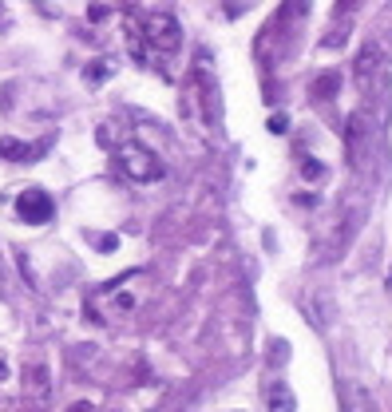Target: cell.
I'll use <instances>...</instances> for the list:
<instances>
[{
    "mask_svg": "<svg viewBox=\"0 0 392 412\" xmlns=\"http://www.w3.org/2000/svg\"><path fill=\"white\" fill-rule=\"evenodd\" d=\"M345 147H349V163H364V151H369V119H364V111L349 115L345 123Z\"/></svg>",
    "mask_w": 392,
    "mask_h": 412,
    "instance_id": "cell-6",
    "label": "cell"
},
{
    "mask_svg": "<svg viewBox=\"0 0 392 412\" xmlns=\"http://www.w3.org/2000/svg\"><path fill=\"white\" fill-rule=\"evenodd\" d=\"M91 246H95V250H103V254H111L115 246H119V238H115V234H103V238H100V234H91Z\"/></svg>",
    "mask_w": 392,
    "mask_h": 412,
    "instance_id": "cell-14",
    "label": "cell"
},
{
    "mask_svg": "<svg viewBox=\"0 0 392 412\" xmlns=\"http://www.w3.org/2000/svg\"><path fill=\"white\" fill-rule=\"evenodd\" d=\"M127 40H131L135 64H143V68H167V60H171L182 44V24L174 12H151L143 20L131 16Z\"/></svg>",
    "mask_w": 392,
    "mask_h": 412,
    "instance_id": "cell-1",
    "label": "cell"
},
{
    "mask_svg": "<svg viewBox=\"0 0 392 412\" xmlns=\"http://www.w3.org/2000/svg\"><path fill=\"white\" fill-rule=\"evenodd\" d=\"M388 282H392V273H388Z\"/></svg>",
    "mask_w": 392,
    "mask_h": 412,
    "instance_id": "cell-18",
    "label": "cell"
},
{
    "mask_svg": "<svg viewBox=\"0 0 392 412\" xmlns=\"http://www.w3.org/2000/svg\"><path fill=\"white\" fill-rule=\"evenodd\" d=\"M111 71H115V68H111V60H91L88 68H83V76H88L91 88H100V83L111 80Z\"/></svg>",
    "mask_w": 392,
    "mask_h": 412,
    "instance_id": "cell-10",
    "label": "cell"
},
{
    "mask_svg": "<svg viewBox=\"0 0 392 412\" xmlns=\"http://www.w3.org/2000/svg\"><path fill=\"white\" fill-rule=\"evenodd\" d=\"M194 76H198V83H202V103H206V119L210 123H218V107H222V100H218V83H214V71H210V56H202L198 64H194Z\"/></svg>",
    "mask_w": 392,
    "mask_h": 412,
    "instance_id": "cell-7",
    "label": "cell"
},
{
    "mask_svg": "<svg viewBox=\"0 0 392 412\" xmlns=\"http://www.w3.org/2000/svg\"><path fill=\"white\" fill-rule=\"evenodd\" d=\"M297 401H293V389L290 384H273L270 389V412H293Z\"/></svg>",
    "mask_w": 392,
    "mask_h": 412,
    "instance_id": "cell-9",
    "label": "cell"
},
{
    "mask_svg": "<svg viewBox=\"0 0 392 412\" xmlns=\"http://www.w3.org/2000/svg\"><path fill=\"white\" fill-rule=\"evenodd\" d=\"M302 179L305 182H321L325 179V167L317 159H302Z\"/></svg>",
    "mask_w": 392,
    "mask_h": 412,
    "instance_id": "cell-13",
    "label": "cell"
},
{
    "mask_svg": "<svg viewBox=\"0 0 392 412\" xmlns=\"http://www.w3.org/2000/svg\"><path fill=\"white\" fill-rule=\"evenodd\" d=\"M337 88H341V80H337V71H321V80H317V95H337Z\"/></svg>",
    "mask_w": 392,
    "mask_h": 412,
    "instance_id": "cell-12",
    "label": "cell"
},
{
    "mask_svg": "<svg viewBox=\"0 0 392 412\" xmlns=\"http://www.w3.org/2000/svg\"><path fill=\"white\" fill-rule=\"evenodd\" d=\"M115 163H119V171L127 175V179H135V182H159L162 179V163L135 139L115 147Z\"/></svg>",
    "mask_w": 392,
    "mask_h": 412,
    "instance_id": "cell-3",
    "label": "cell"
},
{
    "mask_svg": "<svg viewBox=\"0 0 392 412\" xmlns=\"http://www.w3.org/2000/svg\"><path fill=\"white\" fill-rule=\"evenodd\" d=\"M345 36H349V16H345V8H341V20L333 24V32L325 36V48H341Z\"/></svg>",
    "mask_w": 392,
    "mask_h": 412,
    "instance_id": "cell-11",
    "label": "cell"
},
{
    "mask_svg": "<svg viewBox=\"0 0 392 412\" xmlns=\"http://www.w3.org/2000/svg\"><path fill=\"white\" fill-rule=\"evenodd\" d=\"M68 412H91V404H88V401H80V404H71Z\"/></svg>",
    "mask_w": 392,
    "mask_h": 412,
    "instance_id": "cell-17",
    "label": "cell"
},
{
    "mask_svg": "<svg viewBox=\"0 0 392 412\" xmlns=\"http://www.w3.org/2000/svg\"><path fill=\"white\" fill-rule=\"evenodd\" d=\"M107 16H111V8H107V4H91V8H88V20H91V24L107 20Z\"/></svg>",
    "mask_w": 392,
    "mask_h": 412,
    "instance_id": "cell-15",
    "label": "cell"
},
{
    "mask_svg": "<svg viewBox=\"0 0 392 412\" xmlns=\"http://www.w3.org/2000/svg\"><path fill=\"white\" fill-rule=\"evenodd\" d=\"M270 131H285V115H273V119H270Z\"/></svg>",
    "mask_w": 392,
    "mask_h": 412,
    "instance_id": "cell-16",
    "label": "cell"
},
{
    "mask_svg": "<svg viewBox=\"0 0 392 412\" xmlns=\"http://www.w3.org/2000/svg\"><path fill=\"white\" fill-rule=\"evenodd\" d=\"M52 214H56V202H52L48 191H40V187L20 191V199H16V218L20 222H28V226H44V222H52Z\"/></svg>",
    "mask_w": 392,
    "mask_h": 412,
    "instance_id": "cell-4",
    "label": "cell"
},
{
    "mask_svg": "<svg viewBox=\"0 0 392 412\" xmlns=\"http://www.w3.org/2000/svg\"><path fill=\"white\" fill-rule=\"evenodd\" d=\"M147 286H151V273L147 270L123 273V278H115L111 286H103V290L95 293V313H100L103 322H123L127 313H135L143 305Z\"/></svg>",
    "mask_w": 392,
    "mask_h": 412,
    "instance_id": "cell-2",
    "label": "cell"
},
{
    "mask_svg": "<svg viewBox=\"0 0 392 412\" xmlns=\"http://www.w3.org/2000/svg\"><path fill=\"white\" fill-rule=\"evenodd\" d=\"M40 155V147H28V143L20 139H0V159H8V163H28Z\"/></svg>",
    "mask_w": 392,
    "mask_h": 412,
    "instance_id": "cell-8",
    "label": "cell"
},
{
    "mask_svg": "<svg viewBox=\"0 0 392 412\" xmlns=\"http://www.w3.org/2000/svg\"><path fill=\"white\" fill-rule=\"evenodd\" d=\"M388 64V56H384V48L376 40H364L361 48H357V60H352V71H357V80H376L381 76V68Z\"/></svg>",
    "mask_w": 392,
    "mask_h": 412,
    "instance_id": "cell-5",
    "label": "cell"
}]
</instances>
